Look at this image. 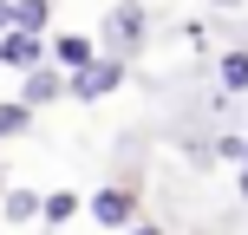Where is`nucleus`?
<instances>
[{"label": "nucleus", "mask_w": 248, "mask_h": 235, "mask_svg": "<svg viewBox=\"0 0 248 235\" xmlns=\"http://www.w3.org/2000/svg\"><path fill=\"white\" fill-rule=\"evenodd\" d=\"M124 85V65L118 59H92L85 72H72V98H105V92Z\"/></svg>", "instance_id": "2"}, {"label": "nucleus", "mask_w": 248, "mask_h": 235, "mask_svg": "<svg viewBox=\"0 0 248 235\" xmlns=\"http://www.w3.org/2000/svg\"><path fill=\"white\" fill-rule=\"evenodd\" d=\"M52 59H59L65 72H85V65H92V39H72V33H59V39H52Z\"/></svg>", "instance_id": "7"}, {"label": "nucleus", "mask_w": 248, "mask_h": 235, "mask_svg": "<svg viewBox=\"0 0 248 235\" xmlns=\"http://www.w3.org/2000/svg\"><path fill=\"white\" fill-rule=\"evenodd\" d=\"M137 39H144V7H137V0H118V7L105 13V46H111V52H131Z\"/></svg>", "instance_id": "1"}, {"label": "nucleus", "mask_w": 248, "mask_h": 235, "mask_svg": "<svg viewBox=\"0 0 248 235\" xmlns=\"http://www.w3.org/2000/svg\"><path fill=\"white\" fill-rule=\"evenodd\" d=\"M39 33H7L0 39V65H20V72H39Z\"/></svg>", "instance_id": "4"}, {"label": "nucleus", "mask_w": 248, "mask_h": 235, "mask_svg": "<svg viewBox=\"0 0 248 235\" xmlns=\"http://www.w3.org/2000/svg\"><path fill=\"white\" fill-rule=\"evenodd\" d=\"M59 92H72V78H59V72H26V85H20V105H52Z\"/></svg>", "instance_id": "5"}, {"label": "nucleus", "mask_w": 248, "mask_h": 235, "mask_svg": "<svg viewBox=\"0 0 248 235\" xmlns=\"http://www.w3.org/2000/svg\"><path fill=\"white\" fill-rule=\"evenodd\" d=\"M242 196H248V163H242Z\"/></svg>", "instance_id": "13"}, {"label": "nucleus", "mask_w": 248, "mask_h": 235, "mask_svg": "<svg viewBox=\"0 0 248 235\" xmlns=\"http://www.w3.org/2000/svg\"><path fill=\"white\" fill-rule=\"evenodd\" d=\"M92 216H98L105 229H124L137 216V203H131V189H98V196H92Z\"/></svg>", "instance_id": "3"}, {"label": "nucleus", "mask_w": 248, "mask_h": 235, "mask_svg": "<svg viewBox=\"0 0 248 235\" xmlns=\"http://www.w3.org/2000/svg\"><path fill=\"white\" fill-rule=\"evenodd\" d=\"M26 118H33V105H20V98H13V105H0V144H7L13 131H26Z\"/></svg>", "instance_id": "10"}, {"label": "nucleus", "mask_w": 248, "mask_h": 235, "mask_svg": "<svg viewBox=\"0 0 248 235\" xmlns=\"http://www.w3.org/2000/svg\"><path fill=\"white\" fill-rule=\"evenodd\" d=\"M0 209H7V222H33V216H46V196H33V189H7Z\"/></svg>", "instance_id": "6"}, {"label": "nucleus", "mask_w": 248, "mask_h": 235, "mask_svg": "<svg viewBox=\"0 0 248 235\" xmlns=\"http://www.w3.org/2000/svg\"><path fill=\"white\" fill-rule=\"evenodd\" d=\"M72 216H78V196L72 189H52L46 196V222H72Z\"/></svg>", "instance_id": "11"}, {"label": "nucleus", "mask_w": 248, "mask_h": 235, "mask_svg": "<svg viewBox=\"0 0 248 235\" xmlns=\"http://www.w3.org/2000/svg\"><path fill=\"white\" fill-rule=\"evenodd\" d=\"M52 20V0H13V33H39Z\"/></svg>", "instance_id": "8"}, {"label": "nucleus", "mask_w": 248, "mask_h": 235, "mask_svg": "<svg viewBox=\"0 0 248 235\" xmlns=\"http://www.w3.org/2000/svg\"><path fill=\"white\" fill-rule=\"evenodd\" d=\"M222 85L229 92H248V52H222Z\"/></svg>", "instance_id": "9"}, {"label": "nucleus", "mask_w": 248, "mask_h": 235, "mask_svg": "<svg viewBox=\"0 0 248 235\" xmlns=\"http://www.w3.org/2000/svg\"><path fill=\"white\" fill-rule=\"evenodd\" d=\"M0 33H13V0H0Z\"/></svg>", "instance_id": "12"}, {"label": "nucleus", "mask_w": 248, "mask_h": 235, "mask_svg": "<svg viewBox=\"0 0 248 235\" xmlns=\"http://www.w3.org/2000/svg\"><path fill=\"white\" fill-rule=\"evenodd\" d=\"M216 7H235V0H216Z\"/></svg>", "instance_id": "14"}]
</instances>
